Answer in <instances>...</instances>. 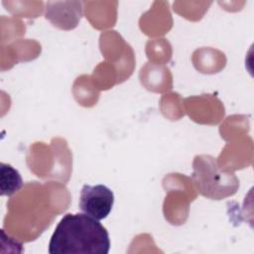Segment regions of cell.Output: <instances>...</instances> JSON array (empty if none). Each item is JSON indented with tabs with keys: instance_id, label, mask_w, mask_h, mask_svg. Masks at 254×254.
<instances>
[{
	"instance_id": "obj_1",
	"label": "cell",
	"mask_w": 254,
	"mask_h": 254,
	"mask_svg": "<svg viewBox=\"0 0 254 254\" xmlns=\"http://www.w3.org/2000/svg\"><path fill=\"white\" fill-rule=\"evenodd\" d=\"M110 238L99 220L85 213H67L56 226L50 254H107Z\"/></svg>"
},
{
	"instance_id": "obj_2",
	"label": "cell",
	"mask_w": 254,
	"mask_h": 254,
	"mask_svg": "<svg viewBox=\"0 0 254 254\" xmlns=\"http://www.w3.org/2000/svg\"><path fill=\"white\" fill-rule=\"evenodd\" d=\"M192 179L199 192L211 199H221L232 195L239 186L233 174L222 171L215 158L206 155L194 158Z\"/></svg>"
},
{
	"instance_id": "obj_3",
	"label": "cell",
	"mask_w": 254,
	"mask_h": 254,
	"mask_svg": "<svg viewBox=\"0 0 254 254\" xmlns=\"http://www.w3.org/2000/svg\"><path fill=\"white\" fill-rule=\"evenodd\" d=\"M113 203V191L104 185H84L80 190L79 209L97 220L108 216Z\"/></svg>"
},
{
	"instance_id": "obj_4",
	"label": "cell",
	"mask_w": 254,
	"mask_h": 254,
	"mask_svg": "<svg viewBox=\"0 0 254 254\" xmlns=\"http://www.w3.org/2000/svg\"><path fill=\"white\" fill-rule=\"evenodd\" d=\"M81 2H47L45 17L54 26L62 30L74 29L81 16Z\"/></svg>"
},
{
	"instance_id": "obj_5",
	"label": "cell",
	"mask_w": 254,
	"mask_h": 254,
	"mask_svg": "<svg viewBox=\"0 0 254 254\" xmlns=\"http://www.w3.org/2000/svg\"><path fill=\"white\" fill-rule=\"evenodd\" d=\"M23 180L20 173L11 165L0 164V190L1 195L11 196L21 190Z\"/></svg>"
}]
</instances>
